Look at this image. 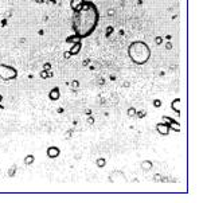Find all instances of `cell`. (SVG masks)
Instances as JSON below:
<instances>
[{
	"label": "cell",
	"instance_id": "16",
	"mask_svg": "<svg viewBox=\"0 0 203 203\" xmlns=\"http://www.w3.org/2000/svg\"><path fill=\"white\" fill-rule=\"evenodd\" d=\"M16 171H18V167H16V165H15V164H14V165H12V167H11V168L8 169V171H7V175H8V176H10V178H12V176H15V173H16Z\"/></svg>",
	"mask_w": 203,
	"mask_h": 203
},
{
	"label": "cell",
	"instance_id": "13",
	"mask_svg": "<svg viewBox=\"0 0 203 203\" xmlns=\"http://www.w3.org/2000/svg\"><path fill=\"white\" fill-rule=\"evenodd\" d=\"M49 77H53V71H51V70H42V71H40V78L46 79V78H49Z\"/></svg>",
	"mask_w": 203,
	"mask_h": 203
},
{
	"label": "cell",
	"instance_id": "29",
	"mask_svg": "<svg viewBox=\"0 0 203 203\" xmlns=\"http://www.w3.org/2000/svg\"><path fill=\"white\" fill-rule=\"evenodd\" d=\"M36 2H38V3H42V2H43V0H36Z\"/></svg>",
	"mask_w": 203,
	"mask_h": 203
},
{
	"label": "cell",
	"instance_id": "21",
	"mask_svg": "<svg viewBox=\"0 0 203 203\" xmlns=\"http://www.w3.org/2000/svg\"><path fill=\"white\" fill-rule=\"evenodd\" d=\"M71 86L74 87V89H77V87L79 86V82H78V81H73V82H71Z\"/></svg>",
	"mask_w": 203,
	"mask_h": 203
},
{
	"label": "cell",
	"instance_id": "1",
	"mask_svg": "<svg viewBox=\"0 0 203 203\" xmlns=\"http://www.w3.org/2000/svg\"><path fill=\"white\" fill-rule=\"evenodd\" d=\"M73 19H71V27L75 35H78L81 39L87 38L94 32L97 28L99 14L95 4L93 2H86L79 7L77 11H73Z\"/></svg>",
	"mask_w": 203,
	"mask_h": 203
},
{
	"label": "cell",
	"instance_id": "9",
	"mask_svg": "<svg viewBox=\"0 0 203 203\" xmlns=\"http://www.w3.org/2000/svg\"><path fill=\"white\" fill-rule=\"evenodd\" d=\"M152 167H153V163L151 160H144V161H141V169L144 172H149L151 169H152Z\"/></svg>",
	"mask_w": 203,
	"mask_h": 203
},
{
	"label": "cell",
	"instance_id": "19",
	"mask_svg": "<svg viewBox=\"0 0 203 203\" xmlns=\"http://www.w3.org/2000/svg\"><path fill=\"white\" fill-rule=\"evenodd\" d=\"M153 106H155V108H160V106H161L160 99H153Z\"/></svg>",
	"mask_w": 203,
	"mask_h": 203
},
{
	"label": "cell",
	"instance_id": "25",
	"mask_svg": "<svg viewBox=\"0 0 203 203\" xmlns=\"http://www.w3.org/2000/svg\"><path fill=\"white\" fill-rule=\"evenodd\" d=\"M165 49H167V50H171V49H172V45H171V43L168 42L167 45H165Z\"/></svg>",
	"mask_w": 203,
	"mask_h": 203
},
{
	"label": "cell",
	"instance_id": "20",
	"mask_svg": "<svg viewBox=\"0 0 203 203\" xmlns=\"http://www.w3.org/2000/svg\"><path fill=\"white\" fill-rule=\"evenodd\" d=\"M161 42H163V38H161V36H156V38H155V43H156L157 46L161 45Z\"/></svg>",
	"mask_w": 203,
	"mask_h": 203
},
{
	"label": "cell",
	"instance_id": "4",
	"mask_svg": "<svg viewBox=\"0 0 203 203\" xmlns=\"http://www.w3.org/2000/svg\"><path fill=\"white\" fill-rule=\"evenodd\" d=\"M109 180H110V183H116V184H124V183H127V178H125V175L123 172H120V171H116V172H112L110 173V176H109Z\"/></svg>",
	"mask_w": 203,
	"mask_h": 203
},
{
	"label": "cell",
	"instance_id": "22",
	"mask_svg": "<svg viewBox=\"0 0 203 203\" xmlns=\"http://www.w3.org/2000/svg\"><path fill=\"white\" fill-rule=\"evenodd\" d=\"M43 70H51V63H45V67H43Z\"/></svg>",
	"mask_w": 203,
	"mask_h": 203
},
{
	"label": "cell",
	"instance_id": "3",
	"mask_svg": "<svg viewBox=\"0 0 203 203\" xmlns=\"http://www.w3.org/2000/svg\"><path fill=\"white\" fill-rule=\"evenodd\" d=\"M18 77V70L10 65L0 63V78L3 81H12Z\"/></svg>",
	"mask_w": 203,
	"mask_h": 203
},
{
	"label": "cell",
	"instance_id": "27",
	"mask_svg": "<svg viewBox=\"0 0 203 203\" xmlns=\"http://www.w3.org/2000/svg\"><path fill=\"white\" fill-rule=\"evenodd\" d=\"M2 99H3V95L0 94V109H3V105H2Z\"/></svg>",
	"mask_w": 203,
	"mask_h": 203
},
{
	"label": "cell",
	"instance_id": "2",
	"mask_svg": "<svg viewBox=\"0 0 203 203\" xmlns=\"http://www.w3.org/2000/svg\"><path fill=\"white\" fill-rule=\"evenodd\" d=\"M128 55L136 65H145L151 58V49L143 40H135L128 47Z\"/></svg>",
	"mask_w": 203,
	"mask_h": 203
},
{
	"label": "cell",
	"instance_id": "7",
	"mask_svg": "<svg viewBox=\"0 0 203 203\" xmlns=\"http://www.w3.org/2000/svg\"><path fill=\"white\" fill-rule=\"evenodd\" d=\"M59 155H61V149L58 147H49L47 148V156L50 159H55L59 156Z\"/></svg>",
	"mask_w": 203,
	"mask_h": 203
},
{
	"label": "cell",
	"instance_id": "26",
	"mask_svg": "<svg viewBox=\"0 0 203 203\" xmlns=\"http://www.w3.org/2000/svg\"><path fill=\"white\" fill-rule=\"evenodd\" d=\"M87 123H89V124H93V123H94V119H93V117H89V119H87Z\"/></svg>",
	"mask_w": 203,
	"mask_h": 203
},
{
	"label": "cell",
	"instance_id": "24",
	"mask_svg": "<svg viewBox=\"0 0 203 203\" xmlns=\"http://www.w3.org/2000/svg\"><path fill=\"white\" fill-rule=\"evenodd\" d=\"M63 57L66 58V59H69V58L71 57V54H70V51H65V55H63Z\"/></svg>",
	"mask_w": 203,
	"mask_h": 203
},
{
	"label": "cell",
	"instance_id": "11",
	"mask_svg": "<svg viewBox=\"0 0 203 203\" xmlns=\"http://www.w3.org/2000/svg\"><path fill=\"white\" fill-rule=\"evenodd\" d=\"M180 98H175L172 101V104H171V108H172V110L175 113H178V114H180Z\"/></svg>",
	"mask_w": 203,
	"mask_h": 203
},
{
	"label": "cell",
	"instance_id": "17",
	"mask_svg": "<svg viewBox=\"0 0 203 203\" xmlns=\"http://www.w3.org/2000/svg\"><path fill=\"white\" fill-rule=\"evenodd\" d=\"M95 164H97V167L102 168V167H105V165H106V160H105L104 157H99V159H97V161H95Z\"/></svg>",
	"mask_w": 203,
	"mask_h": 203
},
{
	"label": "cell",
	"instance_id": "5",
	"mask_svg": "<svg viewBox=\"0 0 203 203\" xmlns=\"http://www.w3.org/2000/svg\"><path fill=\"white\" fill-rule=\"evenodd\" d=\"M163 119L165 121V124L168 125L169 129H172V131H175V132H180V124L178 123V121H175L173 119H171V117H168V116H163Z\"/></svg>",
	"mask_w": 203,
	"mask_h": 203
},
{
	"label": "cell",
	"instance_id": "10",
	"mask_svg": "<svg viewBox=\"0 0 203 203\" xmlns=\"http://www.w3.org/2000/svg\"><path fill=\"white\" fill-rule=\"evenodd\" d=\"M81 49H82V42H78V43H74L69 51H70V54L71 55H77L81 51Z\"/></svg>",
	"mask_w": 203,
	"mask_h": 203
},
{
	"label": "cell",
	"instance_id": "28",
	"mask_svg": "<svg viewBox=\"0 0 203 203\" xmlns=\"http://www.w3.org/2000/svg\"><path fill=\"white\" fill-rule=\"evenodd\" d=\"M160 179H161L160 175H156V176H155V180H160Z\"/></svg>",
	"mask_w": 203,
	"mask_h": 203
},
{
	"label": "cell",
	"instance_id": "6",
	"mask_svg": "<svg viewBox=\"0 0 203 203\" xmlns=\"http://www.w3.org/2000/svg\"><path fill=\"white\" fill-rule=\"evenodd\" d=\"M156 131H157L161 136H167V135H169V131H171V129L168 128V125L165 124V123H159V124L156 125Z\"/></svg>",
	"mask_w": 203,
	"mask_h": 203
},
{
	"label": "cell",
	"instance_id": "14",
	"mask_svg": "<svg viewBox=\"0 0 203 203\" xmlns=\"http://www.w3.org/2000/svg\"><path fill=\"white\" fill-rule=\"evenodd\" d=\"M67 42L70 43V45H74V43H78V42H81V38L78 35H73V36H70V38H67Z\"/></svg>",
	"mask_w": 203,
	"mask_h": 203
},
{
	"label": "cell",
	"instance_id": "18",
	"mask_svg": "<svg viewBox=\"0 0 203 203\" xmlns=\"http://www.w3.org/2000/svg\"><path fill=\"white\" fill-rule=\"evenodd\" d=\"M127 113H128V116H129V117H133V116H136V113H137V112H136V109H135V108H129Z\"/></svg>",
	"mask_w": 203,
	"mask_h": 203
},
{
	"label": "cell",
	"instance_id": "15",
	"mask_svg": "<svg viewBox=\"0 0 203 203\" xmlns=\"http://www.w3.org/2000/svg\"><path fill=\"white\" fill-rule=\"evenodd\" d=\"M34 160H35L34 155H27V156L24 157V164H26V165H30V164L34 163Z\"/></svg>",
	"mask_w": 203,
	"mask_h": 203
},
{
	"label": "cell",
	"instance_id": "12",
	"mask_svg": "<svg viewBox=\"0 0 203 203\" xmlns=\"http://www.w3.org/2000/svg\"><path fill=\"white\" fill-rule=\"evenodd\" d=\"M83 2L85 0H71V2H70V7H71L73 11H77L81 6L83 4Z\"/></svg>",
	"mask_w": 203,
	"mask_h": 203
},
{
	"label": "cell",
	"instance_id": "8",
	"mask_svg": "<svg viewBox=\"0 0 203 203\" xmlns=\"http://www.w3.org/2000/svg\"><path fill=\"white\" fill-rule=\"evenodd\" d=\"M49 97H50V99H53V101H57V99L61 97V90H59V87L55 86L54 89H51L50 93H49Z\"/></svg>",
	"mask_w": 203,
	"mask_h": 203
},
{
	"label": "cell",
	"instance_id": "23",
	"mask_svg": "<svg viewBox=\"0 0 203 203\" xmlns=\"http://www.w3.org/2000/svg\"><path fill=\"white\" fill-rule=\"evenodd\" d=\"M112 31H113V27H108V30H106V36H109L112 34Z\"/></svg>",
	"mask_w": 203,
	"mask_h": 203
}]
</instances>
